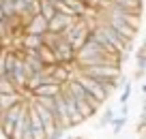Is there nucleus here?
Instances as JSON below:
<instances>
[{"instance_id": "17", "label": "nucleus", "mask_w": 146, "mask_h": 139, "mask_svg": "<svg viewBox=\"0 0 146 139\" xmlns=\"http://www.w3.org/2000/svg\"><path fill=\"white\" fill-rule=\"evenodd\" d=\"M127 113H129V103L127 105H120V113H118V116H127Z\"/></svg>"}, {"instance_id": "18", "label": "nucleus", "mask_w": 146, "mask_h": 139, "mask_svg": "<svg viewBox=\"0 0 146 139\" xmlns=\"http://www.w3.org/2000/svg\"><path fill=\"white\" fill-rule=\"evenodd\" d=\"M142 96H146V84H142Z\"/></svg>"}, {"instance_id": "20", "label": "nucleus", "mask_w": 146, "mask_h": 139, "mask_svg": "<svg viewBox=\"0 0 146 139\" xmlns=\"http://www.w3.org/2000/svg\"><path fill=\"white\" fill-rule=\"evenodd\" d=\"M64 139H84V137H64Z\"/></svg>"}, {"instance_id": "9", "label": "nucleus", "mask_w": 146, "mask_h": 139, "mask_svg": "<svg viewBox=\"0 0 146 139\" xmlns=\"http://www.w3.org/2000/svg\"><path fill=\"white\" fill-rule=\"evenodd\" d=\"M60 90H62V86L54 84V81H47V84H41L35 90H30V99H35V96H50V99H54V96L60 94Z\"/></svg>"}, {"instance_id": "21", "label": "nucleus", "mask_w": 146, "mask_h": 139, "mask_svg": "<svg viewBox=\"0 0 146 139\" xmlns=\"http://www.w3.org/2000/svg\"><path fill=\"white\" fill-rule=\"evenodd\" d=\"M52 2H64V0H52Z\"/></svg>"}, {"instance_id": "1", "label": "nucleus", "mask_w": 146, "mask_h": 139, "mask_svg": "<svg viewBox=\"0 0 146 139\" xmlns=\"http://www.w3.org/2000/svg\"><path fill=\"white\" fill-rule=\"evenodd\" d=\"M75 79L82 84V88L86 90L88 94L92 96V99L97 101V103H101L103 105L105 101L112 96V88L110 86H105L103 81H99V79H95V77H90V75H84V73H75Z\"/></svg>"}, {"instance_id": "10", "label": "nucleus", "mask_w": 146, "mask_h": 139, "mask_svg": "<svg viewBox=\"0 0 146 139\" xmlns=\"http://www.w3.org/2000/svg\"><path fill=\"white\" fill-rule=\"evenodd\" d=\"M24 99H30L28 94H24V92H13V94H0V113L7 111V109L15 107L17 103H22Z\"/></svg>"}, {"instance_id": "3", "label": "nucleus", "mask_w": 146, "mask_h": 139, "mask_svg": "<svg viewBox=\"0 0 146 139\" xmlns=\"http://www.w3.org/2000/svg\"><path fill=\"white\" fill-rule=\"evenodd\" d=\"M52 49H54V54H56V58H58L60 64H67V67L75 64V54H78V49H75V47H73L64 36H60L58 43H56Z\"/></svg>"}, {"instance_id": "19", "label": "nucleus", "mask_w": 146, "mask_h": 139, "mask_svg": "<svg viewBox=\"0 0 146 139\" xmlns=\"http://www.w3.org/2000/svg\"><path fill=\"white\" fill-rule=\"evenodd\" d=\"M0 19H5V11H2V5H0Z\"/></svg>"}, {"instance_id": "5", "label": "nucleus", "mask_w": 146, "mask_h": 139, "mask_svg": "<svg viewBox=\"0 0 146 139\" xmlns=\"http://www.w3.org/2000/svg\"><path fill=\"white\" fill-rule=\"evenodd\" d=\"M108 7H114V9H120L125 13H135L142 15V0H103Z\"/></svg>"}, {"instance_id": "13", "label": "nucleus", "mask_w": 146, "mask_h": 139, "mask_svg": "<svg viewBox=\"0 0 146 139\" xmlns=\"http://www.w3.org/2000/svg\"><path fill=\"white\" fill-rule=\"evenodd\" d=\"M114 118H116L114 109H112V107H105L103 111H101V118H99V124H97V128L101 130V128H105V126H112Z\"/></svg>"}, {"instance_id": "22", "label": "nucleus", "mask_w": 146, "mask_h": 139, "mask_svg": "<svg viewBox=\"0 0 146 139\" xmlns=\"http://www.w3.org/2000/svg\"><path fill=\"white\" fill-rule=\"evenodd\" d=\"M2 2H5V0H0V5H2Z\"/></svg>"}, {"instance_id": "7", "label": "nucleus", "mask_w": 146, "mask_h": 139, "mask_svg": "<svg viewBox=\"0 0 146 139\" xmlns=\"http://www.w3.org/2000/svg\"><path fill=\"white\" fill-rule=\"evenodd\" d=\"M71 77H73V71H71V67H67V64H56V67H50V79L54 81V84L64 86Z\"/></svg>"}, {"instance_id": "15", "label": "nucleus", "mask_w": 146, "mask_h": 139, "mask_svg": "<svg viewBox=\"0 0 146 139\" xmlns=\"http://www.w3.org/2000/svg\"><path fill=\"white\" fill-rule=\"evenodd\" d=\"M131 92H133V81L127 79V81L123 84V92H120V96H118L120 105H127V103H129V99H131Z\"/></svg>"}, {"instance_id": "4", "label": "nucleus", "mask_w": 146, "mask_h": 139, "mask_svg": "<svg viewBox=\"0 0 146 139\" xmlns=\"http://www.w3.org/2000/svg\"><path fill=\"white\" fill-rule=\"evenodd\" d=\"M75 22H78V17H73V15L56 13L54 17L47 22V32H54V34H64V30H67V28H71Z\"/></svg>"}, {"instance_id": "16", "label": "nucleus", "mask_w": 146, "mask_h": 139, "mask_svg": "<svg viewBox=\"0 0 146 139\" xmlns=\"http://www.w3.org/2000/svg\"><path fill=\"white\" fill-rule=\"evenodd\" d=\"M125 126H127V116H116V118H114V122H112V130H114L116 137L123 133Z\"/></svg>"}, {"instance_id": "2", "label": "nucleus", "mask_w": 146, "mask_h": 139, "mask_svg": "<svg viewBox=\"0 0 146 139\" xmlns=\"http://www.w3.org/2000/svg\"><path fill=\"white\" fill-rule=\"evenodd\" d=\"M62 36L73 45V47H75V49H80V47L90 39V24H88V19H78L71 28L64 30Z\"/></svg>"}, {"instance_id": "14", "label": "nucleus", "mask_w": 146, "mask_h": 139, "mask_svg": "<svg viewBox=\"0 0 146 139\" xmlns=\"http://www.w3.org/2000/svg\"><path fill=\"white\" fill-rule=\"evenodd\" d=\"M56 13H58V11H56V5L52 2V0H41V11H39V15H43V17L50 22Z\"/></svg>"}, {"instance_id": "6", "label": "nucleus", "mask_w": 146, "mask_h": 139, "mask_svg": "<svg viewBox=\"0 0 146 139\" xmlns=\"http://www.w3.org/2000/svg\"><path fill=\"white\" fill-rule=\"evenodd\" d=\"M47 32V19L43 15H32V19L24 26V34H36L43 36Z\"/></svg>"}, {"instance_id": "8", "label": "nucleus", "mask_w": 146, "mask_h": 139, "mask_svg": "<svg viewBox=\"0 0 146 139\" xmlns=\"http://www.w3.org/2000/svg\"><path fill=\"white\" fill-rule=\"evenodd\" d=\"M146 75V36L142 39V45L135 49V73L133 79H142Z\"/></svg>"}, {"instance_id": "12", "label": "nucleus", "mask_w": 146, "mask_h": 139, "mask_svg": "<svg viewBox=\"0 0 146 139\" xmlns=\"http://www.w3.org/2000/svg\"><path fill=\"white\" fill-rule=\"evenodd\" d=\"M41 45H43V36H36V34H22V49L36 51Z\"/></svg>"}, {"instance_id": "11", "label": "nucleus", "mask_w": 146, "mask_h": 139, "mask_svg": "<svg viewBox=\"0 0 146 139\" xmlns=\"http://www.w3.org/2000/svg\"><path fill=\"white\" fill-rule=\"evenodd\" d=\"M36 54H39L41 62L45 64L47 69H50V67H56V64H60V62H58V58H56V54H54V49H52L50 45H45V43H43L41 47L36 49Z\"/></svg>"}]
</instances>
